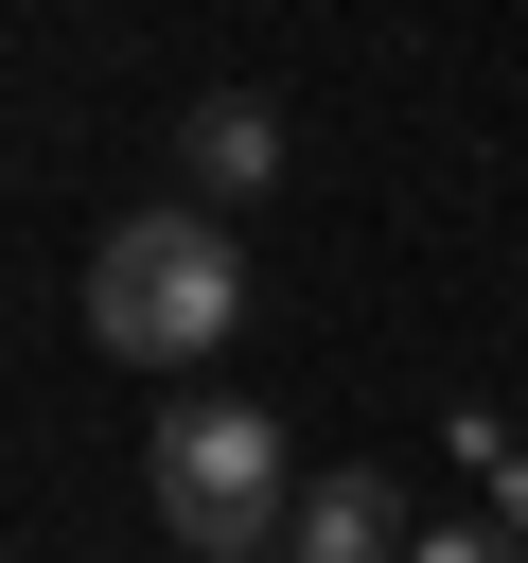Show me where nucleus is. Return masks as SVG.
Returning a JSON list of instances; mask_svg holds the SVG:
<instances>
[{
    "label": "nucleus",
    "mask_w": 528,
    "mask_h": 563,
    "mask_svg": "<svg viewBox=\"0 0 528 563\" xmlns=\"http://www.w3.org/2000/svg\"><path fill=\"white\" fill-rule=\"evenodd\" d=\"M246 317V246H229V211H123L106 246H88V334L123 352V369H194L211 334Z\"/></svg>",
    "instance_id": "obj_1"
},
{
    "label": "nucleus",
    "mask_w": 528,
    "mask_h": 563,
    "mask_svg": "<svg viewBox=\"0 0 528 563\" xmlns=\"http://www.w3.org/2000/svg\"><path fill=\"white\" fill-rule=\"evenodd\" d=\"M141 493H158V528L194 563H282V528H299V457H282L264 405H158Z\"/></svg>",
    "instance_id": "obj_2"
},
{
    "label": "nucleus",
    "mask_w": 528,
    "mask_h": 563,
    "mask_svg": "<svg viewBox=\"0 0 528 563\" xmlns=\"http://www.w3.org/2000/svg\"><path fill=\"white\" fill-rule=\"evenodd\" d=\"M422 528H405V493H387V457H334V475H299V528H282V563H405Z\"/></svg>",
    "instance_id": "obj_3"
},
{
    "label": "nucleus",
    "mask_w": 528,
    "mask_h": 563,
    "mask_svg": "<svg viewBox=\"0 0 528 563\" xmlns=\"http://www.w3.org/2000/svg\"><path fill=\"white\" fill-rule=\"evenodd\" d=\"M264 176H282V106H264V88H211V106L176 123V194H194V211H246Z\"/></svg>",
    "instance_id": "obj_4"
},
{
    "label": "nucleus",
    "mask_w": 528,
    "mask_h": 563,
    "mask_svg": "<svg viewBox=\"0 0 528 563\" xmlns=\"http://www.w3.org/2000/svg\"><path fill=\"white\" fill-rule=\"evenodd\" d=\"M405 563H528V528H510V510H475V528H422Z\"/></svg>",
    "instance_id": "obj_5"
},
{
    "label": "nucleus",
    "mask_w": 528,
    "mask_h": 563,
    "mask_svg": "<svg viewBox=\"0 0 528 563\" xmlns=\"http://www.w3.org/2000/svg\"><path fill=\"white\" fill-rule=\"evenodd\" d=\"M493 510H510V528H528V440H510V457H493Z\"/></svg>",
    "instance_id": "obj_6"
}]
</instances>
